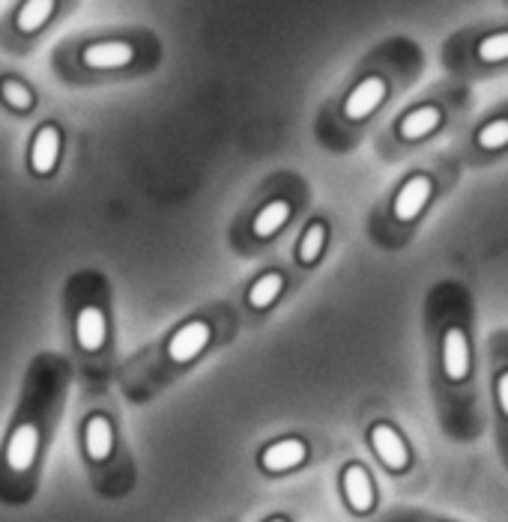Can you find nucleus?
<instances>
[{"mask_svg":"<svg viewBox=\"0 0 508 522\" xmlns=\"http://www.w3.org/2000/svg\"><path fill=\"white\" fill-rule=\"evenodd\" d=\"M135 60V45L108 39V42H93L81 48V63L87 69H123Z\"/></svg>","mask_w":508,"mask_h":522,"instance_id":"nucleus-1","label":"nucleus"},{"mask_svg":"<svg viewBox=\"0 0 508 522\" xmlns=\"http://www.w3.org/2000/svg\"><path fill=\"white\" fill-rule=\"evenodd\" d=\"M36 451H39V430L33 421H24L12 430L9 436V445H6V466L21 475L33 466L36 460Z\"/></svg>","mask_w":508,"mask_h":522,"instance_id":"nucleus-2","label":"nucleus"},{"mask_svg":"<svg viewBox=\"0 0 508 522\" xmlns=\"http://www.w3.org/2000/svg\"><path fill=\"white\" fill-rule=\"evenodd\" d=\"M210 338H213L210 323H207V320H192V323H186V326L171 338V344H168V358L177 361V364H186V361H192V358H198V355L204 352V347L210 344Z\"/></svg>","mask_w":508,"mask_h":522,"instance_id":"nucleus-3","label":"nucleus"},{"mask_svg":"<svg viewBox=\"0 0 508 522\" xmlns=\"http://www.w3.org/2000/svg\"><path fill=\"white\" fill-rule=\"evenodd\" d=\"M386 99V81L380 75H371L365 81H359L347 102H344V117L347 120H365L368 114H374L380 108V102Z\"/></svg>","mask_w":508,"mask_h":522,"instance_id":"nucleus-4","label":"nucleus"},{"mask_svg":"<svg viewBox=\"0 0 508 522\" xmlns=\"http://www.w3.org/2000/svg\"><path fill=\"white\" fill-rule=\"evenodd\" d=\"M57 159H60V129L54 123H45L33 138L30 168L36 176H48L57 168Z\"/></svg>","mask_w":508,"mask_h":522,"instance_id":"nucleus-5","label":"nucleus"},{"mask_svg":"<svg viewBox=\"0 0 508 522\" xmlns=\"http://www.w3.org/2000/svg\"><path fill=\"white\" fill-rule=\"evenodd\" d=\"M371 445H374L377 457H380L392 472L407 469V463H410L407 445H404V439H401L389 424H374V427H371Z\"/></svg>","mask_w":508,"mask_h":522,"instance_id":"nucleus-6","label":"nucleus"},{"mask_svg":"<svg viewBox=\"0 0 508 522\" xmlns=\"http://www.w3.org/2000/svg\"><path fill=\"white\" fill-rule=\"evenodd\" d=\"M431 179L425 174L413 176V179H407L404 182V188L398 191V197H395V218L398 221H413L422 209H425V203L431 200Z\"/></svg>","mask_w":508,"mask_h":522,"instance_id":"nucleus-7","label":"nucleus"},{"mask_svg":"<svg viewBox=\"0 0 508 522\" xmlns=\"http://www.w3.org/2000/svg\"><path fill=\"white\" fill-rule=\"evenodd\" d=\"M305 454L308 448L302 439H281L260 454V466L266 472H287V469H296L305 460Z\"/></svg>","mask_w":508,"mask_h":522,"instance_id":"nucleus-8","label":"nucleus"},{"mask_svg":"<svg viewBox=\"0 0 508 522\" xmlns=\"http://www.w3.org/2000/svg\"><path fill=\"white\" fill-rule=\"evenodd\" d=\"M84 448L93 463H105L114 451V430L105 415H93L84 424Z\"/></svg>","mask_w":508,"mask_h":522,"instance_id":"nucleus-9","label":"nucleus"},{"mask_svg":"<svg viewBox=\"0 0 508 522\" xmlns=\"http://www.w3.org/2000/svg\"><path fill=\"white\" fill-rule=\"evenodd\" d=\"M443 367H446V376L455 382L467 379L470 373V349L461 329H449L443 338Z\"/></svg>","mask_w":508,"mask_h":522,"instance_id":"nucleus-10","label":"nucleus"},{"mask_svg":"<svg viewBox=\"0 0 508 522\" xmlns=\"http://www.w3.org/2000/svg\"><path fill=\"white\" fill-rule=\"evenodd\" d=\"M344 496L356 514H368L374 508V487H371V478L362 466L344 469Z\"/></svg>","mask_w":508,"mask_h":522,"instance_id":"nucleus-11","label":"nucleus"},{"mask_svg":"<svg viewBox=\"0 0 508 522\" xmlns=\"http://www.w3.org/2000/svg\"><path fill=\"white\" fill-rule=\"evenodd\" d=\"M105 332L108 329H105L102 308H96V305L81 308V314H78V347L84 352H99L105 347Z\"/></svg>","mask_w":508,"mask_h":522,"instance_id":"nucleus-12","label":"nucleus"},{"mask_svg":"<svg viewBox=\"0 0 508 522\" xmlns=\"http://www.w3.org/2000/svg\"><path fill=\"white\" fill-rule=\"evenodd\" d=\"M290 218V203L284 197L278 200H269L252 221V233L257 239H269L272 233H278L284 227V221Z\"/></svg>","mask_w":508,"mask_h":522,"instance_id":"nucleus-13","label":"nucleus"},{"mask_svg":"<svg viewBox=\"0 0 508 522\" xmlns=\"http://www.w3.org/2000/svg\"><path fill=\"white\" fill-rule=\"evenodd\" d=\"M440 120H443L440 108L425 105V108H416L413 114H407V117L401 120V129H398V132H401L404 141H419V138L431 135V132L440 126Z\"/></svg>","mask_w":508,"mask_h":522,"instance_id":"nucleus-14","label":"nucleus"},{"mask_svg":"<svg viewBox=\"0 0 508 522\" xmlns=\"http://www.w3.org/2000/svg\"><path fill=\"white\" fill-rule=\"evenodd\" d=\"M54 6H57V0H24L21 9L15 12V30L24 36L36 33L51 18Z\"/></svg>","mask_w":508,"mask_h":522,"instance_id":"nucleus-15","label":"nucleus"},{"mask_svg":"<svg viewBox=\"0 0 508 522\" xmlns=\"http://www.w3.org/2000/svg\"><path fill=\"white\" fill-rule=\"evenodd\" d=\"M284 290V275L281 272H266L260 275L249 290V308L252 311H266Z\"/></svg>","mask_w":508,"mask_h":522,"instance_id":"nucleus-16","label":"nucleus"},{"mask_svg":"<svg viewBox=\"0 0 508 522\" xmlns=\"http://www.w3.org/2000/svg\"><path fill=\"white\" fill-rule=\"evenodd\" d=\"M323 242H326V227H323L320 221L308 224V230H305L302 239H299V263H302V266H311V263L320 257Z\"/></svg>","mask_w":508,"mask_h":522,"instance_id":"nucleus-17","label":"nucleus"},{"mask_svg":"<svg viewBox=\"0 0 508 522\" xmlns=\"http://www.w3.org/2000/svg\"><path fill=\"white\" fill-rule=\"evenodd\" d=\"M0 99H3L9 108H15V111H30V108H33V90H30L27 84L15 81V78L0 81Z\"/></svg>","mask_w":508,"mask_h":522,"instance_id":"nucleus-18","label":"nucleus"},{"mask_svg":"<svg viewBox=\"0 0 508 522\" xmlns=\"http://www.w3.org/2000/svg\"><path fill=\"white\" fill-rule=\"evenodd\" d=\"M479 57L485 63H500V60H508V30L506 33H494L488 39H482L479 45Z\"/></svg>","mask_w":508,"mask_h":522,"instance_id":"nucleus-19","label":"nucleus"},{"mask_svg":"<svg viewBox=\"0 0 508 522\" xmlns=\"http://www.w3.org/2000/svg\"><path fill=\"white\" fill-rule=\"evenodd\" d=\"M508 144V120H494L479 132V147L485 150H500Z\"/></svg>","mask_w":508,"mask_h":522,"instance_id":"nucleus-20","label":"nucleus"},{"mask_svg":"<svg viewBox=\"0 0 508 522\" xmlns=\"http://www.w3.org/2000/svg\"><path fill=\"white\" fill-rule=\"evenodd\" d=\"M497 391H500V403H503V412L508 415V373L500 376V385H497Z\"/></svg>","mask_w":508,"mask_h":522,"instance_id":"nucleus-21","label":"nucleus"},{"mask_svg":"<svg viewBox=\"0 0 508 522\" xmlns=\"http://www.w3.org/2000/svg\"><path fill=\"white\" fill-rule=\"evenodd\" d=\"M269 522H287V520H269Z\"/></svg>","mask_w":508,"mask_h":522,"instance_id":"nucleus-22","label":"nucleus"}]
</instances>
